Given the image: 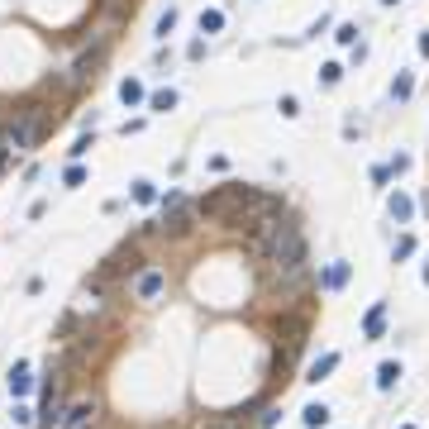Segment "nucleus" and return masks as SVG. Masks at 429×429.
Masks as SVG:
<instances>
[{
	"mask_svg": "<svg viewBox=\"0 0 429 429\" xmlns=\"http://www.w3.org/2000/svg\"><path fill=\"white\" fill-rule=\"evenodd\" d=\"M53 110L43 106V101H24V106L10 114V124H5V143H10V153H29L48 129H53Z\"/></svg>",
	"mask_w": 429,
	"mask_h": 429,
	"instance_id": "nucleus-1",
	"label": "nucleus"
},
{
	"mask_svg": "<svg viewBox=\"0 0 429 429\" xmlns=\"http://www.w3.org/2000/svg\"><path fill=\"white\" fill-rule=\"evenodd\" d=\"M196 206L186 201V196H177V191H167V201H162V219L153 224V234L158 238H167V243H182V238H191V229H196Z\"/></svg>",
	"mask_w": 429,
	"mask_h": 429,
	"instance_id": "nucleus-2",
	"label": "nucleus"
},
{
	"mask_svg": "<svg viewBox=\"0 0 429 429\" xmlns=\"http://www.w3.org/2000/svg\"><path fill=\"white\" fill-rule=\"evenodd\" d=\"M106 53H110V38H101L96 48H86V53H82V58L72 62V72H67V82H72V91H82V86H86V82L96 77V67L106 62Z\"/></svg>",
	"mask_w": 429,
	"mask_h": 429,
	"instance_id": "nucleus-3",
	"label": "nucleus"
},
{
	"mask_svg": "<svg viewBox=\"0 0 429 429\" xmlns=\"http://www.w3.org/2000/svg\"><path fill=\"white\" fill-rule=\"evenodd\" d=\"M306 282H310V267L306 262L272 267V296H296V291H306Z\"/></svg>",
	"mask_w": 429,
	"mask_h": 429,
	"instance_id": "nucleus-4",
	"label": "nucleus"
},
{
	"mask_svg": "<svg viewBox=\"0 0 429 429\" xmlns=\"http://www.w3.org/2000/svg\"><path fill=\"white\" fill-rule=\"evenodd\" d=\"M143 267V253H138V243H124L114 258H106V267H101V277H96V286L110 282V277H124V272H138Z\"/></svg>",
	"mask_w": 429,
	"mask_h": 429,
	"instance_id": "nucleus-5",
	"label": "nucleus"
},
{
	"mask_svg": "<svg viewBox=\"0 0 429 429\" xmlns=\"http://www.w3.org/2000/svg\"><path fill=\"white\" fill-rule=\"evenodd\" d=\"M129 291H134V301L148 306V301H158V296L167 291V272H162V267H143V272L129 282Z\"/></svg>",
	"mask_w": 429,
	"mask_h": 429,
	"instance_id": "nucleus-6",
	"label": "nucleus"
},
{
	"mask_svg": "<svg viewBox=\"0 0 429 429\" xmlns=\"http://www.w3.org/2000/svg\"><path fill=\"white\" fill-rule=\"evenodd\" d=\"M96 425H101V406L96 401H72L62 410V420H58V429H96Z\"/></svg>",
	"mask_w": 429,
	"mask_h": 429,
	"instance_id": "nucleus-7",
	"label": "nucleus"
},
{
	"mask_svg": "<svg viewBox=\"0 0 429 429\" xmlns=\"http://www.w3.org/2000/svg\"><path fill=\"white\" fill-rule=\"evenodd\" d=\"M5 382H10V396H14V401H19V396H29V387H34V377H29V363H14Z\"/></svg>",
	"mask_w": 429,
	"mask_h": 429,
	"instance_id": "nucleus-8",
	"label": "nucleus"
},
{
	"mask_svg": "<svg viewBox=\"0 0 429 429\" xmlns=\"http://www.w3.org/2000/svg\"><path fill=\"white\" fill-rule=\"evenodd\" d=\"M343 282H348V262H329L320 272V291H339Z\"/></svg>",
	"mask_w": 429,
	"mask_h": 429,
	"instance_id": "nucleus-9",
	"label": "nucleus"
},
{
	"mask_svg": "<svg viewBox=\"0 0 429 429\" xmlns=\"http://www.w3.org/2000/svg\"><path fill=\"white\" fill-rule=\"evenodd\" d=\"M382 329H387V301H377V306L367 310V320H363V334H367V339H382Z\"/></svg>",
	"mask_w": 429,
	"mask_h": 429,
	"instance_id": "nucleus-10",
	"label": "nucleus"
},
{
	"mask_svg": "<svg viewBox=\"0 0 429 429\" xmlns=\"http://www.w3.org/2000/svg\"><path fill=\"white\" fill-rule=\"evenodd\" d=\"M119 101H124V106H143V101H148L143 82H138V77H124V82H119Z\"/></svg>",
	"mask_w": 429,
	"mask_h": 429,
	"instance_id": "nucleus-11",
	"label": "nucleus"
},
{
	"mask_svg": "<svg viewBox=\"0 0 429 429\" xmlns=\"http://www.w3.org/2000/svg\"><path fill=\"white\" fill-rule=\"evenodd\" d=\"M301 420H306V429H320V425H329V406H324V401L306 406V410H301Z\"/></svg>",
	"mask_w": 429,
	"mask_h": 429,
	"instance_id": "nucleus-12",
	"label": "nucleus"
},
{
	"mask_svg": "<svg viewBox=\"0 0 429 429\" xmlns=\"http://www.w3.org/2000/svg\"><path fill=\"white\" fill-rule=\"evenodd\" d=\"M148 110H158V114L177 110V91H172V86H167V91H153V96H148Z\"/></svg>",
	"mask_w": 429,
	"mask_h": 429,
	"instance_id": "nucleus-13",
	"label": "nucleus"
},
{
	"mask_svg": "<svg viewBox=\"0 0 429 429\" xmlns=\"http://www.w3.org/2000/svg\"><path fill=\"white\" fill-rule=\"evenodd\" d=\"M396 382H401V363H382V367H377V387H382V391H391Z\"/></svg>",
	"mask_w": 429,
	"mask_h": 429,
	"instance_id": "nucleus-14",
	"label": "nucleus"
},
{
	"mask_svg": "<svg viewBox=\"0 0 429 429\" xmlns=\"http://www.w3.org/2000/svg\"><path fill=\"white\" fill-rule=\"evenodd\" d=\"M410 210H415V206H410V196H406V191H396V196H391V219H396V224H406V219H410Z\"/></svg>",
	"mask_w": 429,
	"mask_h": 429,
	"instance_id": "nucleus-15",
	"label": "nucleus"
},
{
	"mask_svg": "<svg viewBox=\"0 0 429 429\" xmlns=\"http://www.w3.org/2000/svg\"><path fill=\"white\" fill-rule=\"evenodd\" d=\"M334 367H339V353H324L320 363H315V367H310V377H306V382H324V377H329V372H334Z\"/></svg>",
	"mask_w": 429,
	"mask_h": 429,
	"instance_id": "nucleus-16",
	"label": "nucleus"
},
{
	"mask_svg": "<svg viewBox=\"0 0 429 429\" xmlns=\"http://www.w3.org/2000/svg\"><path fill=\"white\" fill-rule=\"evenodd\" d=\"M224 29V10H201V34H219Z\"/></svg>",
	"mask_w": 429,
	"mask_h": 429,
	"instance_id": "nucleus-17",
	"label": "nucleus"
},
{
	"mask_svg": "<svg viewBox=\"0 0 429 429\" xmlns=\"http://www.w3.org/2000/svg\"><path fill=\"white\" fill-rule=\"evenodd\" d=\"M410 91H415V77H410V72H401V77L391 82V96H396V101H410Z\"/></svg>",
	"mask_w": 429,
	"mask_h": 429,
	"instance_id": "nucleus-18",
	"label": "nucleus"
},
{
	"mask_svg": "<svg viewBox=\"0 0 429 429\" xmlns=\"http://www.w3.org/2000/svg\"><path fill=\"white\" fill-rule=\"evenodd\" d=\"M129 196H134L138 206H153V201H158V186H153V182H134V191H129Z\"/></svg>",
	"mask_w": 429,
	"mask_h": 429,
	"instance_id": "nucleus-19",
	"label": "nucleus"
},
{
	"mask_svg": "<svg viewBox=\"0 0 429 429\" xmlns=\"http://www.w3.org/2000/svg\"><path fill=\"white\" fill-rule=\"evenodd\" d=\"M172 29H177V10H172V5H167V10H162V14H158V38H167V34H172Z\"/></svg>",
	"mask_w": 429,
	"mask_h": 429,
	"instance_id": "nucleus-20",
	"label": "nucleus"
},
{
	"mask_svg": "<svg viewBox=\"0 0 429 429\" xmlns=\"http://www.w3.org/2000/svg\"><path fill=\"white\" fill-rule=\"evenodd\" d=\"M339 77H343L339 62H324V67H320V86H339Z\"/></svg>",
	"mask_w": 429,
	"mask_h": 429,
	"instance_id": "nucleus-21",
	"label": "nucleus"
},
{
	"mask_svg": "<svg viewBox=\"0 0 429 429\" xmlns=\"http://www.w3.org/2000/svg\"><path fill=\"white\" fill-rule=\"evenodd\" d=\"M62 182H67V186H82V182H86V167H82V162H72V167L62 172Z\"/></svg>",
	"mask_w": 429,
	"mask_h": 429,
	"instance_id": "nucleus-22",
	"label": "nucleus"
},
{
	"mask_svg": "<svg viewBox=\"0 0 429 429\" xmlns=\"http://www.w3.org/2000/svg\"><path fill=\"white\" fill-rule=\"evenodd\" d=\"M410 253H415V238H410V234H401V238H396V262H401V258H410Z\"/></svg>",
	"mask_w": 429,
	"mask_h": 429,
	"instance_id": "nucleus-23",
	"label": "nucleus"
},
{
	"mask_svg": "<svg viewBox=\"0 0 429 429\" xmlns=\"http://www.w3.org/2000/svg\"><path fill=\"white\" fill-rule=\"evenodd\" d=\"M86 148H91V134H82V138L67 148V153H72V162H77V158H86Z\"/></svg>",
	"mask_w": 429,
	"mask_h": 429,
	"instance_id": "nucleus-24",
	"label": "nucleus"
},
{
	"mask_svg": "<svg viewBox=\"0 0 429 429\" xmlns=\"http://www.w3.org/2000/svg\"><path fill=\"white\" fill-rule=\"evenodd\" d=\"M277 110H282L286 119H291V114H301V106H296V96H282V106H277Z\"/></svg>",
	"mask_w": 429,
	"mask_h": 429,
	"instance_id": "nucleus-25",
	"label": "nucleus"
},
{
	"mask_svg": "<svg viewBox=\"0 0 429 429\" xmlns=\"http://www.w3.org/2000/svg\"><path fill=\"white\" fill-rule=\"evenodd\" d=\"M14 425H34V410L29 406H14Z\"/></svg>",
	"mask_w": 429,
	"mask_h": 429,
	"instance_id": "nucleus-26",
	"label": "nucleus"
},
{
	"mask_svg": "<svg viewBox=\"0 0 429 429\" xmlns=\"http://www.w3.org/2000/svg\"><path fill=\"white\" fill-rule=\"evenodd\" d=\"M5 162H10V143H5V134H0V172H5Z\"/></svg>",
	"mask_w": 429,
	"mask_h": 429,
	"instance_id": "nucleus-27",
	"label": "nucleus"
},
{
	"mask_svg": "<svg viewBox=\"0 0 429 429\" xmlns=\"http://www.w3.org/2000/svg\"><path fill=\"white\" fill-rule=\"evenodd\" d=\"M420 53H425V58H429V34H420Z\"/></svg>",
	"mask_w": 429,
	"mask_h": 429,
	"instance_id": "nucleus-28",
	"label": "nucleus"
},
{
	"mask_svg": "<svg viewBox=\"0 0 429 429\" xmlns=\"http://www.w3.org/2000/svg\"><path fill=\"white\" fill-rule=\"evenodd\" d=\"M425 286H429V262H425Z\"/></svg>",
	"mask_w": 429,
	"mask_h": 429,
	"instance_id": "nucleus-29",
	"label": "nucleus"
},
{
	"mask_svg": "<svg viewBox=\"0 0 429 429\" xmlns=\"http://www.w3.org/2000/svg\"><path fill=\"white\" fill-rule=\"evenodd\" d=\"M382 5H396V0H382Z\"/></svg>",
	"mask_w": 429,
	"mask_h": 429,
	"instance_id": "nucleus-30",
	"label": "nucleus"
},
{
	"mask_svg": "<svg viewBox=\"0 0 429 429\" xmlns=\"http://www.w3.org/2000/svg\"><path fill=\"white\" fill-rule=\"evenodd\" d=\"M401 429H415V425H401Z\"/></svg>",
	"mask_w": 429,
	"mask_h": 429,
	"instance_id": "nucleus-31",
	"label": "nucleus"
}]
</instances>
